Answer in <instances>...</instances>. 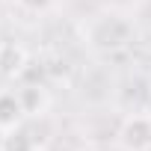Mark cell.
Masks as SVG:
<instances>
[{
  "label": "cell",
  "mask_w": 151,
  "mask_h": 151,
  "mask_svg": "<svg viewBox=\"0 0 151 151\" xmlns=\"http://www.w3.org/2000/svg\"><path fill=\"white\" fill-rule=\"evenodd\" d=\"M24 113V104L21 98H15L12 92H3L0 95V127H12Z\"/></svg>",
  "instance_id": "7a4b0ae2"
},
{
  "label": "cell",
  "mask_w": 151,
  "mask_h": 151,
  "mask_svg": "<svg viewBox=\"0 0 151 151\" xmlns=\"http://www.w3.org/2000/svg\"><path fill=\"white\" fill-rule=\"evenodd\" d=\"M24 6H30V9H42V6H47V0H21Z\"/></svg>",
  "instance_id": "8992f818"
},
{
  "label": "cell",
  "mask_w": 151,
  "mask_h": 151,
  "mask_svg": "<svg viewBox=\"0 0 151 151\" xmlns=\"http://www.w3.org/2000/svg\"><path fill=\"white\" fill-rule=\"evenodd\" d=\"M0 151H3V148H0Z\"/></svg>",
  "instance_id": "52a82bcc"
},
{
  "label": "cell",
  "mask_w": 151,
  "mask_h": 151,
  "mask_svg": "<svg viewBox=\"0 0 151 151\" xmlns=\"http://www.w3.org/2000/svg\"><path fill=\"white\" fill-rule=\"evenodd\" d=\"M18 98H21V104H24V113H33L36 107H42V104H45V95H42L36 86H27Z\"/></svg>",
  "instance_id": "5b68a950"
},
{
  "label": "cell",
  "mask_w": 151,
  "mask_h": 151,
  "mask_svg": "<svg viewBox=\"0 0 151 151\" xmlns=\"http://www.w3.org/2000/svg\"><path fill=\"white\" fill-rule=\"evenodd\" d=\"M24 68V50L18 45H0V71L15 74Z\"/></svg>",
  "instance_id": "3957f363"
},
{
  "label": "cell",
  "mask_w": 151,
  "mask_h": 151,
  "mask_svg": "<svg viewBox=\"0 0 151 151\" xmlns=\"http://www.w3.org/2000/svg\"><path fill=\"white\" fill-rule=\"evenodd\" d=\"M3 151H33V142H30L27 133L15 130V133H9V136L3 139Z\"/></svg>",
  "instance_id": "277c9868"
},
{
  "label": "cell",
  "mask_w": 151,
  "mask_h": 151,
  "mask_svg": "<svg viewBox=\"0 0 151 151\" xmlns=\"http://www.w3.org/2000/svg\"><path fill=\"white\" fill-rule=\"evenodd\" d=\"M122 142H124L130 151H145V148H151V119H145V116L130 119V122L124 124V130H122Z\"/></svg>",
  "instance_id": "6da1fadb"
}]
</instances>
